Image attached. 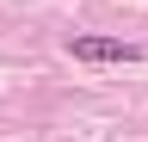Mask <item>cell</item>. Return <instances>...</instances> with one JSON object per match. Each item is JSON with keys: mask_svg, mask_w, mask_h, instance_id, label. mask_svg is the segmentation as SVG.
Wrapping results in <instances>:
<instances>
[{"mask_svg": "<svg viewBox=\"0 0 148 142\" xmlns=\"http://www.w3.org/2000/svg\"><path fill=\"white\" fill-rule=\"evenodd\" d=\"M68 56L74 62H136L142 49L123 43V37H92V31H80V37H68Z\"/></svg>", "mask_w": 148, "mask_h": 142, "instance_id": "obj_1", "label": "cell"}]
</instances>
